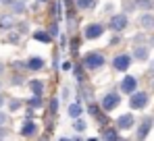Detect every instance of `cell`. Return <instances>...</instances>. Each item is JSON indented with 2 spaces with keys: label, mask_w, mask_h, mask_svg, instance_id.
Listing matches in <instances>:
<instances>
[{
  "label": "cell",
  "mask_w": 154,
  "mask_h": 141,
  "mask_svg": "<svg viewBox=\"0 0 154 141\" xmlns=\"http://www.w3.org/2000/svg\"><path fill=\"white\" fill-rule=\"evenodd\" d=\"M83 64H85L88 69H100L104 64V56L100 52H90V54L83 56Z\"/></svg>",
  "instance_id": "obj_1"
},
{
  "label": "cell",
  "mask_w": 154,
  "mask_h": 141,
  "mask_svg": "<svg viewBox=\"0 0 154 141\" xmlns=\"http://www.w3.org/2000/svg\"><path fill=\"white\" fill-rule=\"evenodd\" d=\"M104 33V25L102 23H92L85 27V31H83V35L88 38V40H96V38H100Z\"/></svg>",
  "instance_id": "obj_2"
},
{
  "label": "cell",
  "mask_w": 154,
  "mask_h": 141,
  "mask_svg": "<svg viewBox=\"0 0 154 141\" xmlns=\"http://www.w3.org/2000/svg\"><path fill=\"white\" fill-rule=\"evenodd\" d=\"M119 102H121V98L117 94H106L102 98V108L106 112H110V110H115V108L119 106Z\"/></svg>",
  "instance_id": "obj_3"
},
{
  "label": "cell",
  "mask_w": 154,
  "mask_h": 141,
  "mask_svg": "<svg viewBox=\"0 0 154 141\" xmlns=\"http://www.w3.org/2000/svg\"><path fill=\"white\" fill-rule=\"evenodd\" d=\"M129 104H131V108H135V110L144 108V106L148 104V94H142V92H140V94H135V92H133L131 102H129Z\"/></svg>",
  "instance_id": "obj_4"
},
{
  "label": "cell",
  "mask_w": 154,
  "mask_h": 141,
  "mask_svg": "<svg viewBox=\"0 0 154 141\" xmlns=\"http://www.w3.org/2000/svg\"><path fill=\"white\" fill-rule=\"evenodd\" d=\"M125 25H127V15H123V13H119L110 19V29L112 31H121V29H125Z\"/></svg>",
  "instance_id": "obj_5"
},
{
  "label": "cell",
  "mask_w": 154,
  "mask_h": 141,
  "mask_svg": "<svg viewBox=\"0 0 154 141\" xmlns=\"http://www.w3.org/2000/svg\"><path fill=\"white\" fill-rule=\"evenodd\" d=\"M112 64H115V69H117V70H127V69H129V64H131V56H127V54L115 56Z\"/></svg>",
  "instance_id": "obj_6"
},
{
  "label": "cell",
  "mask_w": 154,
  "mask_h": 141,
  "mask_svg": "<svg viewBox=\"0 0 154 141\" xmlns=\"http://www.w3.org/2000/svg\"><path fill=\"white\" fill-rule=\"evenodd\" d=\"M135 87H137V79L135 77H125L121 81V92H125V94H133Z\"/></svg>",
  "instance_id": "obj_7"
},
{
  "label": "cell",
  "mask_w": 154,
  "mask_h": 141,
  "mask_svg": "<svg viewBox=\"0 0 154 141\" xmlns=\"http://www.w3.org/2000/svg\"><path fill=\"white\" fill-rule=\"evenodd\" d=\"M133 124V116L131 114H123V116H119V120H117V127L119 129H129Z\"/></svg>",
  "instance_id": "obj_8"
},
{
  "label": "cell",
  "mask_w": 154,
  "mask_h": 141,
  "mask_svg": "<svg viewBox=\"0 0 154 141\" xmlns=\"http://www.w3.org/2000/svg\"><path fill=\"white\" fill-rule=\"evenodd\" d=\"M35 131H38V127H35V122H31V120H27L25 124H23V129H21V135H25V137H31V135H35Z\"/></svg>",
  "instance_id": "obj_9"
},
{
  "label": "cell",
  "mask_w": 154,
  "mask_h": 141,
  "mask_svg": "<svg viewBox=\"0 0 154 141\" xmlns=\"http://www.w3.org/2000/svg\"><path fill=\"white\" fill-rule=\"evenodd\" d=\"M150 127H152V118L148 116L146 120H144V122H142V124H140V131H137V137H140V139H142V137H146V135H148V131H150Z\"/></svg>",
  "instance_id": "obj_10"
},
{
  "label": "cell",
  "mask_w": 154,
  "mask_h": 141,
  "mask_svg": "<svg viewBox=\"0 0 154 141\" xmlns=\"http://www.w3.org/2000/svg\"><path fill=\"white\" fill-rule=\"evenodd\" d=\"M42 67H44V60H42L40 56H33V58L27 62V69H31V70H40Z\"/></svg>",
  "instance_id": "obj_11"
},
{
  "label": "cell",
  "mask_w": 154,
  "mask_h": 141,
  "mask_svg": "<svg viewBox=\"0 0 154 141\" xmlns=\"http://www.w3.org/2000/svg\"><path fill=\"white\" fill-rule=\"evenodd\" d=\"M81 112H83V110H81L79 104H71V106H69V116H71V118H79V116H81Z\"/></svg>",
  "instance_id": "obj_12"
},
{
  "label": "cell",
  "mask_w": 154,
  "mask_h": 141,
  "mask_svg": "<svg viewBox=\"0 0 154 141\" xmlns=\"http://www.w3.org/2000/svg\"><path fill=\"white\" fill-rule=\"evenodd\" d=\"M140 21H142V25H144L146 29H152V27H154V17H152V15H142Z\"/></svg>",
  "instance_id": "obj_13"
},
{
  "label": "cell",
  "mask_w": 154,
  "mask_h": 141,
  "mask_svg": "<svg viewBox=\"0 0 154 141\" xmlns=\"http://www.w3.org/2000/svg\"><path fill=\"white\" fill-rule=\"evenodd\" d=\"M13 25H15V19H13V17H4V19H0V27H2V29H11Z\"/></svg>",
  "instance_id": "obj_14"
},
{
  "label": "cell",
  "mask_w": 154,
  "mask_h": 141,
  "mask_svg": "<svg viewBox=\"0 0 154 141\" xmlns=\"http://www.w3.org/2000/svg\"><path fill=\"white\" fill-rule=\"evenodd\" d=\"M94 2H96V0H77V6H79L81 10H85V8H92Z\"/></svg>",
  "instance_id": "obj_15"
},
{
  "label": "cell",
  "mask_w": 154,
  "mask_h": 141,
  "mask_svg": "<svg viewBox=\"0 0 154 141\" xmlns=\"http://www.w3.org/2000/svg\"><path fill=\"white\" fill-rule=\"evenodd\" d=\"M133 56H135V58H140V60H144V58L148 56V50H146V48H135Z\"/></svg>",
  "instance_id": "obj_16"
},
{
  "label": "cell",
  "mask_w": 154,
  "mask_h": 141,
  "mask_svg": "<svg viewBox=\"0 0 154 141\" xmlns=\"http://www.w3.org/2000/svg\"><path fill=\"white\" fill-rule=\"evenodd\" d=\"M29 104H31L33 108H40V106H42V98H40V94H35V98H31Z\"/></svg>",
  "instance_id": "obj_17"
},
{
  "label": "cell",
  "mask_w": 154,
  "mask_h": 141,
  "mask_svg": "<svg viewBox=\"0 0 154 141\" xmlns=\"http://www.w3.org/2000/svg\"><path fill=\"white\" fill-rule=\"evenodd\" d=\"M102 137H104V139H117L119 135H117V131L108 129V131H104V133H102Z\"/></svg>",
  "instance_id": "obj_18"
},
{
  "label": "cell",
  "mask_w": 154,
  "mask_h": 141,
  "mask_svg": "<svg viewBox=\"0 0 154 141\" xmlns=\"http://www.w3.org/2000/svg\"><path fill=\"white\" fill-rule=\"evenodd\" d=\"M33 38H35V40H40V42H50V35H46V33H42V31L33 33Z\"/></svg>",
  "instance_id": "obj_19"
},
{
  "label": "cell",
  "mask_w": 154,
  "mask_h": 141,
  "mask_svg": "<svg viewBox=\"0 0 154 141\" xmlns=\"http://www.w3.org/2000/svg\"><path fill=\"white\" fill-rule=\"evenodd\" d=\"M23 8H25V6H23V2H19V0H15V2H13V10H15V13H23Z\"/></svg>",
  "instance_id": "obj_20"
},
{
  "label": "cell",
  "mask_w": 154,
  "mask_h": 141,
  "mask_svg": "<svg viewBox=\"0 0 154 141\" xmlns=\"http://www.w3.org/2000/svg\"><path fill=\"white\" fill-rule=\"evenodd\" d=\"M29 85H31V89H33L35 94H42V83H40V81H31Z\"/></svg>",
  "instance_id": "obj_21"
},
{
  "label": "cell",
  "mask_w": 154,
  "mask_h": 141,
  "mask_svg": "<svg viewBox=\"0 0 154 141\" xmlns=\"http://www.w3.org/2000/svg\"><path fill=\"white\" fill-rule=\"evenodd\" d=\"M73 129H75V131H79V133H81V131H85V122H83V120H75Z\"/></svg>",
  "instance_id": "obj_22"
},
{
  "label": "cell",
  "mask_w": 154,
  "mask_h": 141,
  "mask_svg": "<svg viewBox=\"0 0 154 141\" xmlns=\"http://www.w3.org/2000/svg\"><path fill=\"white\" fill-rule=\"evenodd\" d=\"M135 4H137V6H144V8H150V6H152V2H150V0H137Z\"/></svg>",
  "instance_id": "obj_23"
},
{
  "label": "cell",
  "mask_w": 154,
  "mask_h": 141,
  "mask_svg": "<svg viewBox=\"0 0 154 141\" xmlns=\"http://www.w3.org/2000/svg\"><path fill=\"white\" fill-rule=\"evenodd\" d=\"M6 42H19V35H17V33H13V35H8V38H6Z\"/></svg>",
  "instance_id": "obj_24"
},
{
  "label": "cell",
  "mask_w": 154,
  "mask_h": 141,
  "mask_svg": "<svg viewBox=\"0 0 154 141\" xmlns=\"http://www.w3.org/2000/svg\"><path fill=\"white\" fill-rule=\"evenodd\" d=\"M23 83V77H13V85H21Z\"/></svg>",
  "instance_id": "obj_25"
},
{
  "label": "cell",
  "mask_w": 154,
  "mask_h": 141,
  "mask_svg": "<svg viewBox=\"0 0 154 141\" xmlns=\"http://www.w3.org/2000/svg\"><path fill=\"white\" fill-rule=\"evenodd\" d=\"M56 108H58V102H56V100H52V102H50V110H52V112H54Z\"/></svg>",
  "instance_id": "obj_26"
},
{
  "label": "cell",
  "mask_w": 154,
  "mask_h": 141,
  "mask_svg": "<svg viewBox=\"0 0 154 141\" xmlns=\"http://www.w3.org/2000/svg\"><path fill=\"white\" fill-rule=\"evenodd\" d=\"M17 108H19V102L13 100V102H11V110H17Z\"/></svg>",
  "instance_id": "obj_27"
},
{
  "label": "cell",
  "mask_w": 154,
  "mask_h": 141,
  "mask_svg": "<svg viewBox=\"0 0 154 141\" xmlns=\"http://www.w3.org/2000/svg\"><path fill=\"white\" fill-rule=\"evenodd\" d=\"M15 69H27V64H23V62H15Z\"/></svg>",
  "instance_id": "obj_28"
},
{
  "label": "cell",
  "mask_w": 154,
  "mask_h": 141,
  "mask_svg": "<svg viewBox=\"0 0 154 141\" xmlns=\"http://www.w3.org/2000/svg\"><path fill=\"white\" fill-rule=\"evenodd\" d=\"M4 122H6V114H2V112H0V127H2Z\"/></svg>",
  "instance_id": "obj_29"
},
{
  "label": "cell",
  "mask_w": 154,
  "mask_h": 141,
  "mask_svg": "<svg viewBox=\"0 0 154 141\" xmlns=\"http://www.w3.org/2000/svg\"><path fill=\"white\" fill-rule=\"evenodd\" d=\"M56 29H58V27H56V25H52V29H50V33H52V38H54V35H56V33H58V31H56Z\"/></svg>",
  "instance_id": "obj_30"
},
{
  "label": "cell",
  "mask_w": 154,
  "mask_h": 141,
  "mask_svg": "<svg viewBox=\"0 0 154 141\" xmlns=\"http://www.w3.org/2000/svg\"><path fill=\"white\" fill-rule=\"evenodd\" d=\"M0 137H6V131H0Z\"/></svg>",
  "instance_id": "obj_31"
},
{
  "label": "cell",
  "mask_w": 154,
  "mask_h": 141,
  "mask_svg": "<svg viewBox=\"0 0 154 141\" xmlns=\"http://www.w3.org/2000/svg\"><path fill=\"white\" fill-rule=\"evenodd\" d=\"M2 104H4V98H2V95H0V106H2Z\"/></svg>",
  "instance_id": "obj_32"
},
{
  "label": "cell",
  "mask_w": 154,
  "mask_h": 141,
  "mask_svg": "<svg viewBox=\"0 0 154 141\" xmlns=\"http://www.w3.org/2000/svg\"><path fill=\"white\" fill-rule=\"evenodd\" d=\"M150 70H152V73H154V62H152V64H150Z\"/></svg>",
  "instance_id": "obj_33"
},
{
  "label": "cell",
  "mask_w": 154,
  "mask_h": 141,
  "mask_svg": "<svg viewBox=\"0 0 154 141\" xmlns=\"http://www.w3.org/2000/svg\"><path fill=\"white\" fill-rule=\"evenodd\" d=\"M2 70H4V67H2V62H0V73H2Z\"/></svg>",
  "instance_id": "obj_34"
},
{
  "label": "cell",
  "mask_w": 154,
  "mask_h": 141,
  "mask_svg": "<svg viewBox=\"0 0 154 141\" xmlns=\"http://www.w3.org/2000/svg\"><path fill=\"white\" fill-rule=\"evenodd\" d=\"M42 2H46V0H42Z\"/></svg>",
  "instance_id": "obj_35"
}]
</instances>
